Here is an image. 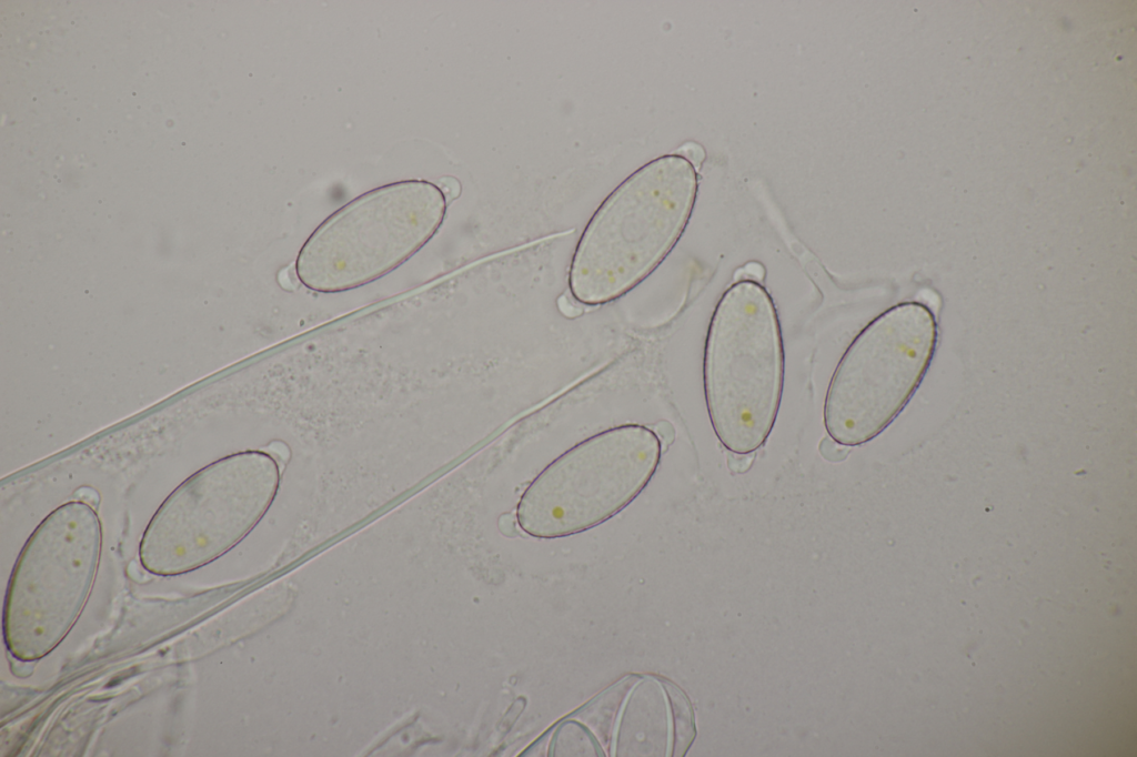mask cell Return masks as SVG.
<instances>
[{
  "label": "cell",
  "mask_w": 1137,
  "mask_h": 757,
  "mask_svg": "<svg viewBox=\"0 0 1137 757\" xmlns=\"http://www.w3.org/2000/svg\"><path fill=\"white\" fill-rule=\"evenodd\" d=\"M697 190L696 169L680 154L658 157L623 180L576 243L567 277L572 297L603 305L647 279L684 233Z\"/></svg>",
  "instance_id": "1"
},
{
  "label": "cell",
  "mask_w": 1137,
  "mask_h": 757,
  "mask_svg": "<svg viewBox=\"0 0 1137 757\" xmlns=\"http://www.w3.org/2000/svg\"><path fill=\"white\" fill-rule=\"evenodd\" d=\"M784 375L775 302L761 282L738 279L713 310L703 353L708 418L728 452L748 455L765 444L779 411Z\"/></svg>",
  "instance_id": "2"
},
{
  "label": "cell",
  "mask_w": 1137,
  "mask_h": 757,
  "mask_svg": "<svg viewBox=\"0 0 1137 757\" xmlns=\"http://www.w3.org/2000/svg\"><path fill=\"white\" fill-rule=\"evenodd\" d=\"M447 200L439 185L402 180L370 190L328 216L299 251L300 282L320 293L371 283L412 258L441 228Z\"/></svg>",
  "instance_id": "3"
},
{
  "label": "cell",
  "mask_w": 1137,
  "mask_h": 757,
  "mask_svg": "<svg viewBox=\"0 0 1137 757\" xmlns=\"http://www.w3.org/2000/svg\"><path fill=\"white\" fill-rule=\"evenodd\" d=\"M280 483L278 462L238 452L200 468L162 502L145 527L139 558L159 576L192 572L233 547L259 521Z\"/></svg>",
  "instance_id": "4"
},
{
  "label": "cell",
  "mask_w": 1137,
  "mask_h": 757,
  "mask_svg": "<svg viewBox=\"0 0 1137 757\" xmlns=\"http://www.w3.org/2000/svg\"><path fill=\"white\" fill-rule=\"evenodd\" d=\"M102 527L87 502L69 501L37 526L9 579L3 639L11 656L36 662L70 632L91 593Z\"/></svg>",
  "instance_id": "5"
},
{
  "label": "cell",
  "mask_w": 1137,
  "mask_h": 757,
  "mask_svg": "<svg viewBox=\"0 0 1137 757\" xmlns=\"http://www.w3.org/2000/svg\"><path fill=\"white\" fill-rule=\"evenodd\" d=\"M938 327L925 304L897 303L852 340L829 380L823 423L828 436L858 446L879 435L903 411L933 359Z\"/></svg>",
  "instance_id": "6"
},
{
  "label": "cell",
  "mask_w": 1137,
  "mask_h": 757,
  "mask_svg": "<svg viewBox=\"0 0 1137 757\" xmlns=\"http://www.w3.org/2000/svg\"><path fill=\"white\" fill-rule=\"evenodd\" d=\"M661 456V440L647 426L624 424L600 432L533 478L516 507L519 526L536 538L565 537L597 526L641 494Z\"/></svg>",
  "instance_id": "7"
},
{
  "label": "cell",
  "mask_w": 1137,
  "mask_h": 757,
  "mask_svg": "<svg viewBox=\"0 0 1137 757\" xmlns=\"http://www.w3.org/2000/svg\"><path fill=\"white\" fill-rule=\"evenodd\" d=\"M696 735L685 693L668 679H620L544 733L525 755L683 756Z\"/></svg>",
  "instance_id": "8"
}]
</instances>
